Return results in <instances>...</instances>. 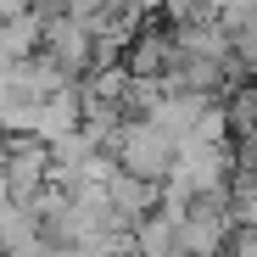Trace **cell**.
<instances>
[{"instance_id": "cell-3", "label": "cell", "mask_w": 257, "mask_h": 257, "mask_svg": "<svg viewBox=\"0 0 257 257\" xmlns=\"http://www.w3.org/2000/svg\"><path fill=\"white\" fill-rule=\"evenodd\" d=\"M235 235V218L224 196H190L179 201V251L185 257H224Z\"/></svg>"}, {"instance_id": "cell-2", "label": "cell", "mask_w": 257, "mask_h": 257, "mask_svg": "<svg viewBox=\"0 0 257 257\" xmlns=\"http://www.w3.org/2000/svg\"><path fill=\"white\" fill-rule=\"evenodd\" d=\"M106 157L117 162V174H135V179H146V185H162L168 174H174L179 146H174L168 128H157V123L146 117V123H117L112 135H106Z\"/></svg>"}, {"instance_id": "cell-5", "label": "cell", "mask_w": 257, "mask_h": 257, "mask_svg": "<svg viewBox=\"0 0 257 257\" xmlns=\"http://www.w3.org/2000/svg\"><path fill=\"white\" fill-rule=\"evenodd\" d=\"M224 257H257V224H235L229 235V251Z\"/></svg>"}, {"instance_id": "cell-1", "label": "cell", "mask_w": 257, "mask_h": 257, "mask_svg": "<svg viewBox=\"0 0 257 257\" xmlns=\"http://www.w3.org/2000/svg\"><path fill=\"white\" fill-rule=\"evenodd\" d=\"M73 90V78L51 62V56H12L0 62V128H12V135H28L34 112L45 106L51 95Z\"/></svg>"}, {"instance_id": "cell-4", "label": "cell", "mask_w": 257, "mask_h": 257, "mask_svg": "<svg viewBox=\"0 0 257 257\" xmlns=\"http://www.w3.org/2000/svg\"><path fill=\"white\" fill-rule=\"evenodd\" d=\"M157 17L168 28H196V23H218V0H157Z\"/></svg>"}]
</instances>
